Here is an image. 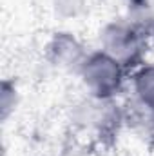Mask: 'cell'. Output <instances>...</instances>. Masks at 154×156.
Segmentation results:
<instances>
[{
    "mask_svg": "<svg viewBox=\"0 0 154 156\" xmlns=\"http://www.w3.org/2000/svg\"><path fill=\"white\" fill-rule=\"evenodd\" d=\"M87 78L93 85H96L100 91L113 87L118 82V69L111 60L105 58H96L91 62L89 71H87Z\"/></svg>",
    "mask_w": 154,
    "mask_h": 156,
    "instance_id": "cell-1",
    "label": "cell"
},
{
    "mask_svg": "<svg viewBox=\"0 0 154 156\" xmlns=\"http://www.w3.org/2000/svg\"><path fill=\"white\" fill-rule=\"evenodd\" d=\"M138 89H140V94L143 96V100H147L149 104L154 105V69L143 73L140 76Z\"/></svg>",
    "mask_w": 154,
    "mask_h": 156,
    "instance_id": "cell-2",
    "label": "cell"
}]
</instances>
